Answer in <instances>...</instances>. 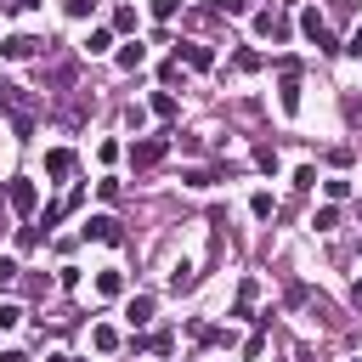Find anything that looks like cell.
<instances>
[{
	"mask_svg": "<svg viewBox=\"0 0 362 362\" xmlns=\"http://www.w3.org/2000/svg\"><path fill=\"white\" fill-rule=\"evenodd\" d=\"M300 28H305V40H311L317 51H328V57H334V51H345V45L334 40V28H328V17H322L317 6H305V11H300Z\"/></svg>",
	"mask_w": 362,
	"mask_h": 362,
	"instance_id": "obj_1",
	"label": "cell"
},
{
	"mask_svg": "<svg viewBox=\"0 0 362 362\" xmlns=\"http://www.w3.org/2000/svg\"><path fill=\"white\" fill-rule=\"evenodd\" d=\"M79 238H90V243H107V249H119V243H124V226H119L113 215H90V221L79 226Z\"/></svg>",
	"mask_w": 362,
	"mask_h": 362,
	"instance_id": "obj_2",
	"label": "cell"
},
{
	"mask_svg": "<svg viewBox=\"0 0 362 362\" xmlns=\"http://www.w3.org/2000/svg\"><path fill=\"white\" fill-rule=\"evenodd\" d=\"M164 153H170V136H141V141H130V164H136V170H153Z\"/></svg>",
	"mask_w": 362,
	"mask_h": 362,
	"instance_id": "obj_3",
	"label": "cell"
},
{
	"mask_svg": "<svg viewBox=\"0 0 362 362\" xmlns=\"http://www.w3.org/2000/svg\"><path fill=\"white\" fill-rule=\"evenodd\" d=\"M6 204H11L17 215H34V204H40V187H34L28 175H17V181H6Z\"/></svg>",
	"mask_w": 362,
	"mask_h": 362,
	"instance_id": "obj_4",
	"label": "cell"
},
{
	"mask_svg": "<svg viewBox=\"0 0 362 362\" xmlns=\"http://www.w3.org/2000/svg\"><path fill=\"white\" fill-rule=\"evenodd\" d=\"M175 57H181L187 68H198V74H204V68H215V51H209V40H181V45H175Z\"/></svg>",
	"mask_w": 362,
	"mask_h": 362,
	"instance_id": "obj_5",
	"label": "cell"
},
{
	"mask_svg": "<svg viewBox=\"0 0 362 362\" xmlns=\"http://www.w3.org/2000/svg\"><path fill=\"white\" fill-rule=\"evenodd\" d=\"M40 45H45V40H34V34H6V40H0V57H11V62H28Z\"/></svg>",
	"mask_w": 362,
	"mask_h": 362,
	"instance_id": "obj_6",
	"label": "cell"
},
{
	"mask_svg": "<svg viewBox=\"0 0 362 362\" xmlns=\"http://www.w3.org/2000/svg\"><path fill=\"white\" fill-rule=\"evenodd\" d=\"M74 170H79V158H74V147H51V153H45V175H51V181H68Z\"/></svg>",
	"mask_w": 362,
	"mask_h": 362,
	"instance_id": "obj_7",
	"label": "cell"
},
{
	"mask_svg": "<svg viewBox=\"0 0 362 362\" xmlns=\"http://www.w3.org/2000/svg\"><path fill=\"white\" fill-rule=\"evenodd\" d=\"M249 23H255V34H266V40H288V23H283V17H272V11H255Z\"/></svg>",
	"mask_w": 362,
	"mask_h": 362,
	"instance_id": "obj_8",
	"label": "cell"
},
{
	"mask_svg": "<svg viewBox=\"0 0 362 362\" xmlns=\"http://www.w3.org/2000/svg\"><path fill=\"white\" fill-rule=\"evenodd\" d=\"M124 322H130V328H147V322H153V294H136V300L124 305Z\"/></svg>",
	"mask_w": 362,
	"mask_h": 362,
	"instance_id": "obj_9",
	"label": "cell"
},
{
	"mask_svg": "<svg viewBox=\"0 0 362 362\" xmlns=\"http://www.w3.org/2000/svg\"><path fill=\"white\" fill-rule=\"evenodd\" d=\"M277 102H283V113H300V74H283V85H277Z\"/></svg>",
	"mask_w": 362,
	"mask_h": 362,
	"instance_id": "obj_10",
	"label": "cell"
},
{
	"mask_svg": "<svg viewBox=\"0 0 362 362\" xmlns=\"http://www.w3.org/2000/svg\"><path fill=\"white\" fill-rule=\"evenodd\" d=\"M96 294H102V300H119V294H124V272H113V266L96 272Z\"/></svg>",
	"mask_w": 362,
	"mask_h": 362,
	"instance_id": "obj_11",
	"label": "cell"
},
{
	"mask_svg": "<svg viewBox=\"0 0 362 362\" xmlns=\"http://www.w3.org/2000/svg\"><path fill=\"white\" fill-rule=\"evenodd\" d=\"M141 62H147V45H141V40H124V45H119V68H130V74H136Z\"/></svg>",
	"mask_w": 362,
	"mask_h": 362,
	"instance_id": "obj_12",
	"label": "cell"
},
{
	"mask_svg": "<svg viewBox=\"0 0 362 362\" xmlns=\"http://www.w3.org/2000/svg\"><path fill=\"white\" fill-rule=\"evenodd\" d=\"M147 107H153L158 119H175V113H181V102H175V90H153V102H147Z\"/></svg>",
	"mask_w": 362,
	"mask_h": 362,
	"instance_id": "obj_13",
	"label": "cell"
},
{
	"mask_svg": "<svg viewBox=\"0 0 362 362\" xmlns=\"http://www.w3.org/2000/svg\"><path fill=\"white\" fill-rule=\"evenodd\" d=\"M90 345H96L102 356H107V351H119V328H107V322H96V328H90Z\"/></svg>",
	"mask_w": 362,
	"mask_h": 362,
	"instance_id": "obj_14",
	"label": "cell"
},
{
	"mask_svg": "<svg viewBox=\"0 0 362 362\" xmlns=\"http://www.w3.org/2000/svg\"><path fill=\"white\" fill-rule=\"evenodd\" d=\"M102 51H113V28H90V40H85V57H102Z\"/></svg>",
	"mask_w": 362,
	"mask_h": 362,
	"instance_id": "obj_15",
	"label": "cell"
},
{
	"mask_svg": "<svg viewBox=\"0 0 362 362\" xmlns=\"http://www.w3.org/2000/svg\"><path fill=\"white\" fill-rule=\"evenodd\" d=\"M322 192H328V204H345V198H351V181H345V175H328Z\"/></svg>",
	"mask_w": 362,
	"mask_h": 362,
	"instance_id": "obj_16",
	"label": "cell"
},
{
	"mask_svg": "<svg viewBox=\"0 0 362 362\" xmlns=\"http://www.w3.org/2000/svg\"><path fill=\"white\" fill-rule=\"evenodd\" d=\"M311 226H317V232H334V226H339V204H322V209L311 215Z\"/></svg>",
	"mask_w": 362,
	"mask_h": 362,
	"instance_id": "obj_17",
	"label": "cell"
},
{
	"mask_svg": "<svg viewBox=\"0 0 362 362\" xmlns=\"http://www.w3.org/2000/svg\"><path fill=\"white\" fill-rule=\"evenodd\" d=\"M192 283H198V272H192V266H187V260H181V266H175V272H170V288H175V294H187V288H192Z\"/></svg>",
	"mask_w": 362,
	"mask_h": 362,
	"instance_id": "obj_18",
	"label": "cell"
},
{
	"mask_svg": "<svg viewBox=\"0 0 362 362\" xmlns=\"http://www.w3.org/2000/svg\"><path fill=\"white\" fill-rule=\"evenodd\" d=\"M113 34H136V6H119L113 11Z\"/></svg>",
	"mask_w": 362,
	"mask_h": 362,
	"instance_id": "obj_19",
	"label": "cell"
},
{
	"mask_svg": "<svg viewBox=\"0 0 362 362\" xmlns=\"http://www.w3.org/2000/svg\"><path fill=\"white\" fill-rule=\"evenodd\" d=\"M249 209H255V221H272V215H277V204H272V192H255V198H249Z\"/></svg>",
	"mask_w": 362,
	"mask_h": 362,
	"instance_id": "obj_20",
	"label": "cell"
},
{
	"mask_svg": "<svg viewBox=\"0 0 362 362\" xmlns=\"http://www.w3.org/2000/svg\"><path fill=\"white\" fill-rule=\"evenodd\" d=\"M255 0H215V17H249Z\"/></svg>",
	"mask_w": 362,
	"mask_h": 362,
	"instance_id": "obj_21",
	"label": "cell"
},
{
	"mask_svg": "<svg viewBox=\"0 0 362 362\" xmlns=\"http://www.w3.org/2000/svg\"><path fill=\"white\" fill-rule=\"evenodd\" d=\"M260 62H266V57H260V51H238V57H232V68H238V74H255V68H260Z\"/></svg>",
	"mask_w": 362,
	"mask_h": 362,
	"instance_id": "obj_22",
	"label": "cell"
},
{
	"mask_svg": "<svg viewBox=\"0 0 362 362\" xmlns=\"http://www.w3.org/2000/svg\"><path fill=\"white\" fill-rule=\"evenodd\" d=\"M40 238H45L40 226H17V249H23V255H28V249H40Z\"/></svg>",
	"mask_w": 362,
	"mask_h": 362,
	"instance_id": "obj_23",
	"label": "cell"
},
{
	"mask_svg": "<svg viewBox=\"0 0 362 362\" xmlns=\"http://www.w3.org/2000/svg\"><path fill=\"white\" fill-rule=\"evenodd\" d=\"M17 277H23V266H17V260H11V255H0V288H11V283H17Z\"/></svg>",
	"mask_w": 362,
	"mask_h": 362,
	"instance_id": "obj_24",
	"label": "cell"
},
{
	"mask_svg": "<svg viewBox=\"0 0 362 362\" xmlns=\"http://www.w3.org/2000/svg\"><path fill=\"white\" fill-rule=\"evenodd\" d=\"M175 6H181V0H147V11H153L158 23H170V17H175Z\"/></svg>",
	"mask_w": 362,
	"mask_h": 362,
	"instance_id": "obj_25",
	"label": "cell"
},
{
	"mask_svg": "<svg viewBox=\"0 0 362 362\" xmlns=\"http://www.w3.org/2000/svg\"><path fill=\"white\" fill-rule=\"evenodd\" d=\"M255 164H260L266 175H277V147H260V153H255Z\"/></svg>",
	"mask_w": 362,
	"mask_h": 362,
	"instance_id": "obj_26",
	"label": "cell"
},
{
	"mask_svg": "<svg viewBox=\"0 0 362 362\" xmlns=\"http://www.w3.org/2000/svg\"><path fill=\"white\" fill-rule=\"evenodd\" d=\"M181 181H187V187H215V170H187Z\"/></svg>",
	"mask_w": 362,
	"mask_h": 362,
	"instance_id": "obj_27",
	"label": "cell"
},
{
	"mask_svg": "<svg viewBox=\"0 0 362 362\" xmlns=\"http://www.w3.org/2000/svg\"><path fill=\"white\" fill-rule=\"evenodd\" d=\"M294 187H300V192H311V187H317V170H311V164H300V170H294Z\"/></svg>",
	"mask_w": 362,
	"mask_h": 362,
	"instance_id": "obj_28",
	"label": "cell"
},
{
	"mask_svg": "<svg viewBox=\"0 0 362 362\" xmlns=\"http://www.w3.org/2000/svg\"><path fill=\"white\" fill-rule=\"evenodd\" d=\"M17 322H23V305L6 300V305H0V328H17Z\"/></svg>",
	"mask_w": 362,
	"mask_h": 362,
	"instance_id": "obj_29",
	"label": "cell"
},
{
	"mask_svg": "<svg viewBox=\"0 0 362 362\" xmlns=\"http://www.w3.org/2000/svg\"><path fill=\"white\" fill-rule=\"evenodd\" d=\"M62 11H68V17H90V11H96V0H62Z\"/></svg>",
	"mask_w": 362,
	"mask_h": 362,
	"instance_id": "obj_30",
	"label": "cell"
},
{
	"mask_svg": "<svg viewBox=\"0 0 362 362\" xmlns=\"http://www.w3.org/2000/svg\"><path fill=\"white\" fill-rule=\"evenodd\" d=\"M0 107H6V113H17V85H11V79H0Z\"/></svg>",
	"mask_w": 362,
	"mask_h": 362,
	"instance_id": "obj_31",
	"label": "cell"
},
{
	"mask_svg": "<svg viewBox=\"0 0 362 362\" xmlns=\"http://www.w3.org/2000/svg\"><path fill=\"white\" fill-rule=\"evenodd\" d=\"M345 113H351V119H362V96H345Z\"/></svg>",
	"mask_w": 362,
	"mask_h": 362,
	"instance_id": "obj_32",
	"label": "cell"
},
{
	"mask_svg": "<svg viewBox=\"0 0 362 362\" xmlns=\"http://www.w3.org/2000/svg\"><path fill=\"white\" fill-rule=\"evenodd\" d=\"M345 51H351V57H362V28H356V34L345 40Z\"/></svg>",
	"mask_w": 362,
	"mask_h": 362,
	"instance_id": "obj_33",
	"label": "cell"
},
{
	"mask_svg": "<svg viewBox=\"0 0 362 362\" xmlns=\"http://www.w3.org/2000/svg\"><path fill=\"white\" fill-rule=\"evenodd\" d=\"M0 362H34L28 351H0Z\"/></svg>",
	"mask_w": 362,
	"mask_h": 362,
	"instance_id": "obj_34",
	"label": "cell"
},
{
	"mask_svg": "<svg viewBox=\"0 0 362 362\" xmlns=\"http://www.w3.org/2000/svg\"><path fill=\"white\" fill-rule=\"evenodd\" d=\"M351 305H362V277H356V283H351Z\"/></svg>",
	"mask_w": 362,
	"mask_h": 362,
	"instance_id": "obj_35",
	"label": "cell"
},
{
	"mask_svg": "<svg viewBox=\"0 0 362 362\" xmlns=\"http://www.w3.org/2000/svg\"><path fill=\"white\" fill-rule=\"evenodd\" d=\"M45 362H74V356H62V351H57V356H45Z\"/></svg>",
	"mask_w": 362,
	"mask_h": 362,
	"instance_id": "obj_36",
	"label": "cell"
},
{
	"mask_svg": "<svg viewBox=\"0 0 362 362\" xmlns=\"http://www.w3.org/2000/svg\"><path fill=\"white\" fill-rule=\"evenodd\" d=\"M356 221H362V198H356Z\"/></svg>",
	"mask_w": 362,
	"mask_h": 362,
	"instance_id": "obj_37",
	"label": "cell"
}]
</instances>
